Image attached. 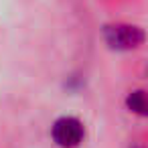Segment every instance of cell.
I'll return each mask as SVG.
<instances>
[{
    "instance_id": "cell-1",
    "label": "cell",
    "mask_w": 148,
    "mask_h": 148,
    "mask_svg": "<svg viewBox=\"0 0 148 148\" xmlns=\"http://www.w3.org/2000/svg\"><path fill=\"white\" fill-rule=\"evenodd\" d=\"M53 140L63 148H73L83 140V126L77 118H59L53 126Z\"/></svg>"
},
{
    "instance_id": "cell-3",
    "label": "cell",
    "mask_w": 148,
    "mask_h": 148,
    "mask_svg": "<svg viewBox=\"0 0 148 148\" xmlns=\"http://www.w3.org/2000/svg\"><path fill=\"white\" fill-rule=\"evenodd\" d=\"M128 106H130L134 112L144 114V110H146V103H144V93H142V91H134V93L128 97Z\"/></svg>"
},
{
    "instance_id": "cell-2",
    "label": "cell",
    "mask_w": 148,
    "mask_h": 148,
    "mask_svg": "<svg viewBox=\"0 0 148 148\" xmlns=\"http://www.w3.org/2000/svg\"><path fill=\"white\" fill-rule=\"evenodd\" d=\"M106 39L112 47H118V49H132L136 45L142 43L144 35L140 29L136 27H124V25H118V27H108L106 29Z\"/></svg>"
}]
</instances>
